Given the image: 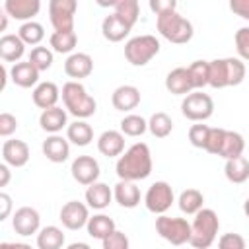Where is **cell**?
I'll return each instance as SVG.
<instances>
[{
	"instance_id": "6da1fadb",
	"label": "cell",
	"mask_w": 249,
	"mask_h": 249,
	"mask_svg": "<svg viewBox=\"0 0 249 249\" xmlns=\"http://www.w3.org/2000/svg\"><path fill=\"white\" fill-rule=\"evenodd\" d=\"M154 161H152V152L146 142H134L128 146L115 163V171L119 179H128V181H142L148 179L152 173Z\"/></svg>"
},
{
	"instance_id": "7a4b0ae2",
	"label": "cell",
	"mask_w": 249,
	"mask_h": 249,
	"mask_svg": "<svg viewBox=\"0 0 249 249\" xmlns=\"http://www.w3.org/2000/svg\"><path fill=\"white\" fill-rule=\"evenodd\" d=\"M60 97L64 109L76 119H89L97 111L95 97L88 93V89L84 88V84H80V80H68L60 89Z\"/></svg>"
},
{
	"instance_id": "3957f363",
	"label": "cell",
	"mask_w": 249,
	"mask_h": 249,
	"mask_svg": "<svg viewBox=\"0 0 249 249\" xmlns=\"http://www.w3.org/2000/svg\"><path fill=\"white\" fill-rule=\"evenodd\" d=\"M218 230H220V220L216 210L212 208H200L193 222H191V239L189 245L195 249H208L214 245L216 237H218Z\"/></svg>"
},
{
	"instance_id": "277c9868",
	"label": "cell",
	"mask_w": 249,
	"mask_h": 249,
	"mask_svg": "<svg viewBox=\"0 0 249 249\" xmlns=\"http://www.w3.org/2000/svg\"><path fill=\"white\" fill-rule=\"evenodd\" d=\"M156 29L163 39H167L173 45H185L195 35L193 23L187 18H183L177 10H169L156 16Z\"/></svg>"
},
{
	"instance_id": "5b68a950",
	"label": "cell",
	"mask_w": 249,
	"mask_h": 249,
	"mask_svg": "<svg viewBox=\"0 0 249 249\" xmlns=\"http://www.w3.org/2000/svg\"><path fill=\"white\" fill-rule=\"evenodd\" d=\"M160 47L161 45L156 35H136L124 43V58L132 66H146L160 53Z\"/></svg>"
},
{
	"instance_id": "8992f818",
	"label": "cell",
	"mask_w": 249,
	"mask_h": 249,
	"mask_svg": "<svg viewBox=\"0 0 249 249\" xmlns=\"http://www.w3.org/2000/svg\"><path fill=\"white\" fill-rule=\"evenodd\" d=\"M156 231L161 239L171 245H185L191 239V222L179 216L158 214L156 218Z\"/></svg>"
},
{
	"instance_id": "52a82bcc",
	"label": "cell",
	"mask_w": 249,
	"mask_h": 249,
	"mask_svg": "<svg viewBox=\"0 0 249 249\" xmlns=\"http://www.w3.org/2000/svg\"><path fill=\"white\" fill-rule=\"evenodd\" d=\"M181 113L193 123H204L214 113V101L202 89H193L181 101Z\"/></svg>"
},
{
	"instance_id": "ba28073f",
	"label": "cell",
	"mask_w": 249,
	"mask_h": 249,
	"mask_svg": "<svg viewBox=\"0 0 249 249\" xmlns=\"http://www.w3.org/2000/svg\"><path fill=\"white\" fill-rule=\"evenodd\" d=\"M173 202H175L173 187L167 181H156V183H152L148 187L146 195H144V206L152 214H165L171 208Z\"/></svg>"
},
{
	"instance_id": "9c48e42d",
	"label": "cell",
	"mask_w": 249,
	"mask_h": 249,
	"mask_svg": "<svg viewBox=\"0 0 249 249\" xmlns=\"http://www.w3.org/2000/svg\"><path fill=\"white\" fill-rule=\"evenodd\" d=\"M78 0H49V18L54 31H74Z\"/></svg>"
},
{
	"instance_id": "30bf717a",
	"label": "cell",
	"mask_w": 249,
	"mask_h": 249,
	"mask_svg": "<svg viewBox=\"0 0 249 249\" xmlns=\"http://www.w3.org/2000/svg\"><path fill=\"white\" fill-rule=\"evenodd\" d=\"M58 220L62 222V226L66 230L78 231V230L86 228V224L89 220V206L80 200H68L62 204V208L58 212Z\"/></svg>"
},
{
	"instance_id": "8fae6325",
	"label": "cell",
	"mask_w": 249,
	"mask_h": 249,
	"mask_svg": "<svg viewBox=\"0 0 249 249\" xmlns=\"http://www.w3.org/2000/svg\"><path fill=\"white\" fill-rule=\"evenodd\" d=\"M70 173H72L76 183L88 187V185L99 181L101 167H99V161L93 156H78L70 165Z\"/></svg>"
},
{
	"instance_id": "7c38bea8",
	"label": "cell",
	"mask_w": 249,
	"mask_h": 249,
	"mask_svg": "<svg viewBox=\"0 0 249 249\" xmlns=\"http://www.w3.org/2000/svg\"><path fill=\"white\" fill-rule=\"evenodd\" d=\"M12 228L18 235L29 237L41 230V214L33 206H19L12 216Z\"/></svg>"
},
{
	"instance_id": "4fadbf2b",
	"label": "cell",
	"mask_w": 249,
	"mask_h": 249,
	"mask_svg": "<svg viewBox=\"0 0 249 249\" xmlns=\"http://www.w3.org/2000/svg\"><path fill=\"white\" fill-rule=\"evenodd\" d=\"M130 31H132V25L126 19H123L117 12L105 16L103 21H101V33H103V37L109 43H121V41H124Z\"/></svg>"
},
{
	"instance_id": "5bb4252c",
	"label": "cell",
	"mask_w": 249,
	"mask_h": 249,
	"mask_svg": "<svg viewBox=\"0 0 249 249\" xmlns=\"http://www.w3.org/2000/svg\"><path fill=\"white\" fill-rule=\"evenodd\" d=\"M43 156L53 161V163H64L70 156V140L66 136H60L58 132L56 134H49L45 140H43Z\"/></svg>"
},
{
	"instance_id": "9a60e30c",
	"label": "cell",
	"mask_w": 249,
	"mask_h": 249,
	"mask_svg": "<svg viewBox=\"0 0 249 249\" xmlns=\"http://www.w3.org/2000/svg\"><path fill=\"white\" fill-rule=\"evenodd\" d=\"M29 158H31L29 146L23 140H19V138H8V140H4V144H2V160L8 165H12L16 169L18 167H23V165H27Z\"/></svg>"
},
{
	"instance_id": "2e32d148",
	"label": "cell",
	"mask_w": 249,
	"mask_h": 249,
	"mask_svg": "<svg viewBox=\"0 0 249 249\" xmlns=\"http://www.w3.org/2000/svg\"><path fill=\"white\" fill-rule=\"evenodd\" d=\"M93 72V58L88 53H72L64 60V74L72 80L88 78Z\"/></svg>"
},
{
	"instance_id": "e0dca14e",
	"label": "cell",
	"mask_w": 249,
	"mask_h": 249,
	"mask_svg": "<svg viewBox=\"0 0 249 249\" xmlns=\"http://www.w3.org/2000/svg\"><path fill=\"white\" fill-rule=\"evenodd\" d=\"M140 89L136 86H130V84H124V86H119L115 88L113 95H111V103L117 111L121 113H130L132 109H136L140 105Z\"/></svg>"
},
{
	"instance_id": "ac0fdd59",
	"label": "cell",
	"mask_w": 249,
	"mask_h": 249,
	"mask_svg": "<svg viewBox=\"0 0 249 249\" xmlns=\"http://www.w3.org/2000/svg\"><path fill=\"white\" fill-rule=\"evenodd\" d=\"M39 126L41 130H45L47 134H56L62 128L68 126V111L54 105L49 109H43L39 115Z\"/></svg>"
},
{
	"instance_id": "d6986e66",
	"label": "cell",
	"mask_w": 249,
	"mask_h": 249,
	"mask_svg": "<svg viewBox=\"0 0 249 249\" xmlns=\"http://www.w3.org/2000/svg\"><path fill=\"white\" fill-rule=\"evenodd\" d=\"M113 196L115 202L123 208H136L142 200L136 181H128V179H119V183L113 187Z\"/></svg>"
},
{
	"instance_id": "ffe728a7",
	"label": "cell",
	"mask_w": 249,
	"mask_h": 249,
	"mask_svg": "<svg viewBox=\"0 0 249 249\" xmlns=\"http://www.w3.org/2000/svg\"><path fill=\"white\" fill-rule=\"evenodd\" d=\"M4 12L18 21H29L41 12V0H4Z\"/></svg>"
},
{
	"instance_id": "44dd1931",
	"label": "cell",
	"mask_w": 249,
	"mask_h": 249,
	"mask_svg": "<svg viewBox=\"0 0 249 249\" xmlns=\"http://www.w3.org/2000/svg\"><path fill=\"white\" fill-rule=\"evenodd\" d=\"M39 70L29 62V60H19V62H14L12 68H10V80L18 86V88H35L39 84Z\"/></svg>"
},
{
	"instance_id": "7402d4cb",
	"label": "cell",
	"mask_w": 249,
	"mask_h": 249,
	"mask_svg": "<svg viewBox=\"0 0 249 249\" xmlns=\"http://www.w3.org/2000/svg\"><path fill=\"white\" fill-rule=\"evenodd\" d=\"M165 89L173 95H187L195 89L189 68L187 66H177L165 76Z\"/></svg>"
},
{
	"instance_id": "603a6c76",
	"label": "cell",
	"mask_w": 249,
	"mask_h": 249,
	"mask_svg": "<svg viewBox=\"0 0 249 249\" xmlns=\"http://www.w3.org/2000/svg\"><path fill=\"white\" fill-rule=\"evenodd\" d=\"M97 150L105 158H119L124 152V134L121 130H103L97 138Z\"/></svg>"
},
{
	"instance_id": "cb8c5ba5",
	"label": "cell",
	"mask_w": 249,
	"mask_h": 249,
	"mask_svg": "<svg viewBox=\"0 0 249 249\" xmlns=\"http://www.w3.org/2000/svg\"><path fill=\"white\" fill-rule=\"evenodd\" d=\"M86 204L91 208V210H105L111 200L115 198L113 196V189L107 185V183H101V181H95L91 185H88L86 189Z\"/></svg>"
},
{
	"instance_id": "d4e9b609",
	"label": "cell",
	"mask_w": 249,
	"mask_h": 249,
	"mask_svg": "<svg viewBox=\"0 0 249 249\" xmlns=\"http://www.w3.org/2000/svg\"><path fill=\"white\" fill-rule=\"evenodd\" d=\"M31 99L35 107H39L41 111L54 107L60 99V88L54 82H39L31 91Z\"/></svg>"
},
{
	"instance_id": "484cf974",
	"label": "cell",
	"mask_w": 249,
	"mask_h": 249,
	"mask_svg": "<svg viewBox=\"0 0 249 249\" xmlns=\"http://www.w3.org/2000/svg\"><path fill=\"white\" fill-rule=\"evenodd\" d=\"M25 43H23V39L16 33V35H12V33H4L2 37H0V58L4 60V62H19L21 60V56L25 54Z\"/></svg>"
},
{
	"instance_id": "4316f807",
	"label": "cell",
	"mask_w": 249,
	"mask_h": 249,
	"mask_svg": "<svg viewBox=\"0 0 249 249\" xmlns=\"http://www.w3.org/2000/svg\"><path fill=\"white\" fill-rule=\"evenodd\" d=\"M86 230H88V235H89V237L103 241L111 231L117 230V226H115V220H113L111 216H107V214H103V212L99 210L97 214L89 216V220H88V224H86Z\"/></svg>"
},
{
	"instance_id": "83f0119b",
	"label": "cell",
	"mask_w": 249,
	"mask_h": 249,
	"mask_svg": "<svg viewBox=\"0 0 249 249\" xmlns=\"http://www.w3.org/2000/svg\"><path fill=\"white\" fill-rule=\"evenodd\" d=\"M224 175L233 185H241V183L249 181V160L245 156H237V158L226 160Z\"/></svg>"
},
{
	"instance_id": "f1b7e54d",
	"label": "cell",
	"mask_w": 249,
	"mask_h": 249,
	"mask_svg": "<svg viewBox=\"0 0 249 249\" xmlns=\"http://www.w3.org/2000/svg\"><path fill=\"white\" fill-rule=\"evenodd\" d=\"M66 138L70 140V144L74 146H88L93 140V128L89 123H86V119H76L74 123H68L66 126Z\"/></svg>"
},
{
	"instance_id": "f546056e",
	"label": "cell",
	"mask_w": 249,
	"mask_h": 249,
	"mask_svg": "<svg viewBox=\"0 0 249 249\" xmlns=\"http://www.w3.org/2000/svg\"><path fill=\"white\" fill-rule=\"evenodd\" d=\"M208 86L216 88V89L231 86V80H230V60L228 58H214V60H210Z\"/></svg>"
},
{
	"instance_id": "4dcf8cb0",
	"label": "cell",
	"mask_w": 249,
	"mask_h": 249,
	"mask_svg": "<svg viewBox=\"0 0 249 249\" xmlns=\"http://www.w3.org/2000/svg\"><path fill=\"white\" fill-rule=\"evenodd\" d=\"M66 237L58 226H45L37 231V247L39 249H60L64 247Z\"/></svg>"
},
{
	"instance_id": "1f68e13d",
	"label": "cell",
	"mask_w": 249,
	"mask_h": 249,
	"mask_svg": "<svg viewBox=\"0 0 249 249\" xmlns=\"http://www.w3.org/2000/svg\"><path fill=\"white\" fill-rule=\"evenodd\" d=\"M177 206L183 214L195 216L204 206V195L198 189H185V191H181V195L177 198Z\"/></svg>"
},
{
	"instance_id": "d6a6232c",
	"label": "cell",
	"mask_w": 249,
	"mask_h": 249,
	"mask_svg": "<svg viewBox=\"0 0 249 249\" xmlns=\"http://www.w3.org/2000/svg\"><path fill=\"white\" fill-rule=\"evenodd\" d=\"M243 150H245V138L239 132L226 128L224 142H222V148H220V154L218 156L224 158V160H230V158L243 156Z\"/></svg>"
},
{
	"instance_id": "836d02e7",
	"label": "cell",
	"mask_w": 249,
	"mask_h": 249,
	"mask_svg": "<svg viewBox=\"0 0 249 249\" xmlns=\"http://www.w3.org/2000/svg\"><path fill=\"white\" fill-rule=\"evenodd\" d=\"M49 45L58 54H72L78 45V35L76 31H54L49 37Z\"/></svg>"
},
{
	"instance_id": "e575fe53",
	"label": "cell",
	"mask_w": 249,
	"mask_h": 249,
	"mask_svg": "<svg viewBox=\"0 0 249 249\" xmlns=\"http://www.w3.org/2000/svg\"><path fill=\"white\" fill-rule=\"evenodd\" d=\"M148 130L152 136L156 138H167L173 132V121L167 113L163 111H156L150 119H148Z\"/></svg>"
},
{
	"instance_id": "d590c367",
	"label": "cell",
	"mask_w": 249,
	"mask_h": 249,
	"mask_svg": "<svg viewBox=\"0 0 249 249\" xmlns=\"http://www.w3.org/2000/svg\"><path fill=\"white\" fill-rule=\"evenodd\" d=\"M121 132L124 136H130V138H136V136H142L146 130H148V121L142 117V115H136V113H128L121 119Z\"/></svg>"
},
{
	"instance_id": "8d00e7d4",
	"label": "cell",
	"mask_w": 249,
	"mask_h": 249,
	"mask_svg": "<svg viewBox=\"0 0 249 249\" xmlns=\"http://www.w3.org/2000/svg\"><path fill=\"white\" fill-rule=\"evenodd\" d=\"M18 35L23 39L25 45H31V47H37L41 45V41L45 39V27L35 21V19H29V21H23L18 29Z\"/></svg>"
},
{
	"instance_id": "74e56055",
	"label": "cell",
	"mask_w": 249,
	"mask_h": 249,
	"mask_svg": "<svg viewBox=\"0 0 249 249\" xmlns=\"http://www.w3.org/2000/svg\"><path fill=\"white\" fill-rule=\"evenodd\" d=\"M27 60L39 70V72H45L53 66V60H54V51L49 49V47H43V45H37L31 49Z\"/></svg>"
},
{
	"instance_id": "f35d334b",
	"label": "cell",
	"mask_w": 249,
	"mask_h": 249,
	"mask_svg": "<svg viewBox=\"0 0 249 249\" xmlns=\"http://www.w3.org/2000/svg\"><path fill=\"white\" fill-rule=\"evenodd\" d=\"M189 74L193 80L195 89H202L208 86V78H210V60H195L189 66Z\"/></svg>"
},
{
	"instance_id": "ab89813d",
	"label": "cell",
	"mask_w": 249,
	"mask_h": 249,
	"mask_svg": "<svg viewBox=\"0 0 249 249\" xmlns=\"http://www.w3.org/2000/svg\"><path fill=\"white\" fill-rule=\"evenodd\" d=\"M115 12L134 27V23L140 18V4H138V0H117Z\"/></svg>"
},
{
	"instance_id": "60d3db41",
	"label": "cell",
	"mask_w": 249,
	"mask_h": 249,
	"mask_svg": "<svg viewBox=\"0 0 249 249\" xmlns=\"http://www.w3.org/2000/svg\"><path fill=\"white\" fill-rule=\"evenodd\" d=\"M233 43H235V51L237 56L245 62H249V25H243L235 31L233 35Z\"/></svg>"
},
{
	"instance_id": "b9f144b4",
	"label": "cell",
	"mask_w": 249,
	"mask_h": 249,
	"mask_svg": "<svg viewBox=\"0 0 249 249\" xmlns=\"http://www.w3.org/2000/svg\"><path fill=\"white\" fill-rule=\"evenodd\" d=\"M208 132H210V126H208V124L196 123V124H193V126L189 128V142H191L195 148L204 150L206 140H208Z\"/></svg>"
},
{
	"instance_id": "7bdbcfd3",
	"label": "cell",
	"mask_w": 249,
	"mask_h": 249,
	"mask_svg": "<svg viewBox=\"0 0 249 249\" xmlns=\"http://www.w3.org/2000/svg\"><path fill=\"white\" fill-rule=\"evenodd\" d=\"M224 134H226V128L210 126V132H208V140H206L204 150L208 154H212V156H218L220 154V148H222V142H224Z\"/></svg>"
},
{
	"instance_id": "ee69618b",
	"label": "cell",
	"mask_w": 249,
	"mask_h": 249,
	"mask_svg": "<svg viewBox=\"0 0 249 249\" xmlns=\"http://www.w3.org/2000/svg\"><path fill=\"white\" fill-rule=\"evenodd\" d=\"M128 245H130V241H128L126 233L121 231V230L111 231V233L101 241V247H103V249H128Z\"/></svg>"
},
{
	"instance_id": "f6af8a7d",
	"label": "cell",
	"mask_w": 249,
	"mask_h": 249,
	"mask_svg": "<svg viewBox=\"0 0 249 249\" xmlns=\"http://www.w3.org/2000/svg\"><path fill=\"white\" fill-rule=\"evenodd\" d=\"M18 119L12 115V113H8V111H4V113H0V136L2 138H10L16 130H18Z\"/></svg>"
},
{
	"instance_id": "bcb514c9",
	"label": "cell",
	"mask_w": 249,
	"mask_h": 249,
	"mask_svg": "<svg viewBox=\"0 0 249 249\" xmlns=\"http://www.w3.org/2000/svg\"><path fill=\"white\" fill-rule=\"evenodd\" d=\"M218 247L220 249H245V239L239 233H224L218 237Z\"/></svg>"
},
{
	"instance_id": "7dc6e473",
	"label": "cell",
	"mask_w": 249,
	"mask_h": 249,
	"mask_svg": "<svg viewBox=\"0 0 249 249\" xmlns=\"http://www.w3.org/2000/svg\"><path fill=\"white\" fill-rule=\"evenodd\" d=\"M148 6L152 10V14L160 16L163 12H169V10H177V0H148Z\"/></svg>"
},
{
	"instance_id": "c3c4849f",
	"label": "cell",
	"mask_w": 249,
	"mask_h": 249,
	"mask_svg": "<svg viewBox=\"0 0 249 249\" xmlns=\"http://www.w3.org/2000/svg\"><path fill=\"white\" fill-rule=\"evenodd\" d=\"M228 6L235 16L249 21V0H228Z\"/></svg>"
},
{
	"instance_id": "681fc988",
	"label": "cell",
	"mask_w": 249,
	"mask_h": 249,
	"mask_svg": "<svg viewBox=\"0 0 249 249\" xmlns=\"http://www.w3.org/2000/svg\"><path fill=\"white\" fill-rule=\"evenodd\" d=\"M12 214V196L8 193H0V222H4Z\"/></svg>"
},
{
	"instance_id": "f907efd6",
	"label": "cell",
	"mask_w": 249,
	"mask_h": 249,
	"mask_svg": "<svg viewBox=\"0 0 249 249\" xmlns=\"http://www.w3.org/2000/svg\"><path fill=\"white\" fill-rule=\"evenodd\" d=\"M12 165H8L6 161L0 163V187H8L10 179H12V171H10Z\"/></svg>"
},
{
	"instance_id": "816d5d0a",
	"label": "cell",
	"mask_w": 249,
	"mask_h": 249,
	"mask_svg": "<svg viewBox=\"0 0 249 249\" xmlns=\"http://www.w3.org/2000/svg\"><path fill=\"white\" fill-rule=\"evenodd\" d=\"M95 4H97L99 8H115L117 0H95Z\"/></svg>"
},
{
	"instance_id": "f5cc1de1",
	"label": "cell",
	"mask_w": 249,
	"mask_h": 249,
	"mask_svg": "<svg viewBox=\"0 0 249 249\" xmlns=\"http://www.w3.org/2000/svg\"><path fill=\"white\" fill-rule=\"evenodd\" d=\"M0 18H2V21H0V31H6V29H8V18H10V16H8L6 12H2Z\"/></svg>"
},
{
	"instance_id": "db71d44e",
	"label": "cell",
	"mask_w": 249,
	"mask_h": 249,
	"mask_svg": "<svg viewBox=\"0 0 249 249\" xmlns=\"http://www.w3.org/2000/svg\"><path fill=\"white\" fill-rule=\"evenodd\" d=\"M78 247H82V249H88L89 245H88V243H70V245H68V249H78Z\"/></svg>"
},
{
	"instance_id": "11a10c76",
	"label": "cell",
	"mask_w": 249,
	"mask_h": 249,
	"mask_svg": "<svg viewBox=\"0 0 249 249\" xmlns=\"http://www.w3.org/2000/svg\"><path fill=\"white\" fill-rule=\"evenodd\" d=\"M243 212H245V216L249 218V198H247V200L243 202Z\"/></svg>"
}]
</instances>
